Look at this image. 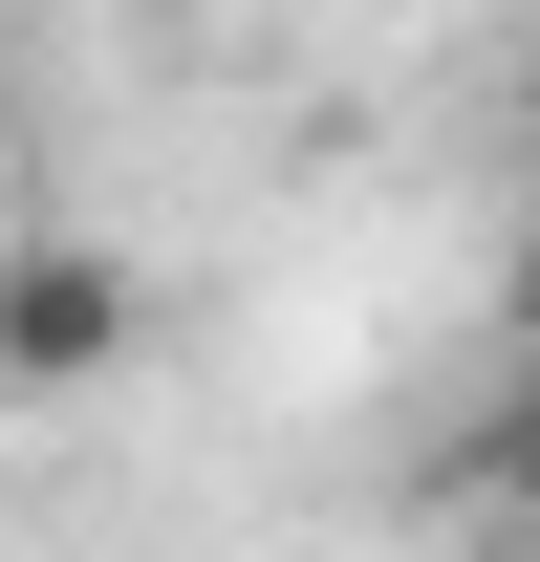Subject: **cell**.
Wrapping results in <instances>:
<instances>
[{
	"mask_svg": "<svg viewBox=\"0 0 540 562\" xmlns=\"http://www.w3.org/2000/svg\"><path fill=\"white\" fill-rule=\"evenodd\" d=\"M519 347H540V216L497 238V368H519Z\"/></svg>",
	"mask_w": 540,
	"mask_h": 562,
	"instance_id": "3",
	"label": "cell"
},
{
	"mask_svg": "<svg viewBox=\"0 0 540 562\" xmlns=\"http://www.w3.org/2000/svg\"><path fill=\"white\" fill-rule=\"evenodd\" d=\"M131 347H151V281L87 216H22L0 238V412H87V390H131Z\"/></svg>",
	"mask_w": 540,
	"mask_h": 562,
	"instance_id": "1",
	"label": "cell"
},
{
	"mask_svg": "<svg viewBox=\"0 0 540 562\" xmlns=\"http://www.w3.org/2000/svg\"><path fill=\"white\" fill-rule=\"evenodd\" d=\"M432 519H475V541H519V562H540V347L454 412V454H432Z\"/></svg>",
	"mask_w": 540,
	"mask_h": 562,
	"instance_id": "2",
	"label": "cell"
}]
</instances>
